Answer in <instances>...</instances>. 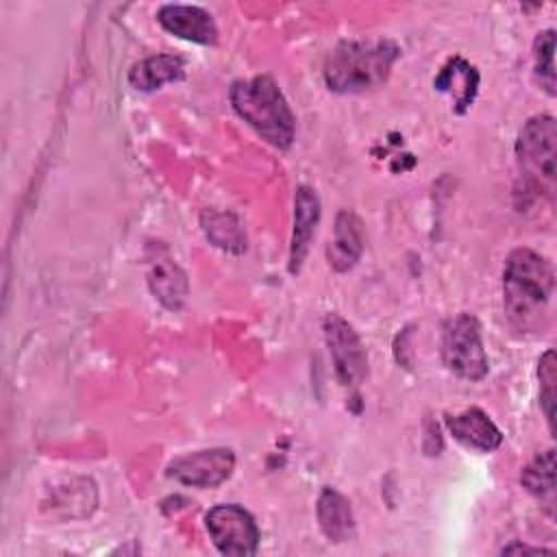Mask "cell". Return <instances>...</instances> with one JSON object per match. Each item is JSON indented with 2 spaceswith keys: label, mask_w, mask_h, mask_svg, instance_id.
Returning <instances> with one entry per match:
<instances>
[{
  "label": "cell",
  "mask_w": 557,
  "mask_h": 557,
  "mask_svg": "<svg viewBox=\"0 0 557 557\" xmlns=\"http://www.w3.org/2000/svg\"><path fill=\"white\" fill-rule=\"evenodd\" d=\"M555 289V270L546 257L531 248L509 252L503 270V300L509 320L520 331L537 329Z\"/></svg>",
  "instance_id": "1"
},
{
  "label": "cell",
  "mask_w": 557,
  "mask_h": 557,
  "mask_svg": "<svg viewBox=\"0 0 557 557\" xmlns=\"http://www.w3.org/2000/svg\"><path fill=\"white\" fill-rule=\"evenodd\" d=\"M400 50L389 39H344L324 61V83L337 94H357L387 81Z\"/></svg>",
  "instance_id": "2"
},
{
  "label": "cell",
  "mask_w": 557,
  "mask_h": 557,
  "mask_svg": "<svg viewBox=\"0 0 557 557\" xmlns=\"http://www.w3.org/2000/svg\"><path fill=\"white\" fill-rule=\"evenodd\" d=\"M228 98L235 113L270 146L281 150L292 146L296 120L272 76L261 74L246 81H235L228 89Z\"/></svg>",
  "instance_id": "3"
},
{
  "label": "cell",
  "mask_w": 557,
  "mask_h": 557,
  "mask_svg": "<svg viewBox=\"0 0 557 557\" xmlns=\"http://www.w3.org/2000/svg\"><path fill=\"white\" fill-rule=\"evenodd\" d=\"M555 157H557L555 117L546 113L529 117L516 139V159L527 185L533 191L553 196Z\"/></svg>",
  "instance_id": "4"
},
{
  "label": "cell",
  "mask_w": 557,
  "mask_h": 557,
  "mask_svg": "<svg viewBox=\"0 0 557 557\" xmlns=\"http://www.w3.org/2000/svg\"><path fill=\"white\" fill-rule=\"evenodd\" d=\"M442 361L461 379L481 381L490 366L481 339V326L474 315L457 313L442 333Z\"/></svg>",
  "instance_id": "5"
},
{
  "label": "cell",
  "mask_w": 557,
  "mask_h": 557,
  "mask_svg": "<svg viewBox=\"0 0 557 557\" xmlns=\"http://www.w3.org/2000/svg\"><path fill=\"white\" fill-rule=\"evenodd\" d=\"M205 524L211 542L222 555H252L259 546V529L252 516L239 505H215L207 511Z\"/></svg>",
  "instance_id": "6"
},
{
  "label": "cell",
  "mask_w": 557,
  "mask_h": 557,
  "mask_svg": "<svg viewBox=\"0 0 557 557\" xmlns=\"http://www.w3.org/2000/svg\"><path fill=\"white\" fill-rule=\"evenodd\" d=\"M335 376L342 385H359L368 374V355L355 329L337 313H329L322 322Z\"/></svg>",
  "instance_id": "7"
},
{
  "label": "cell",
  "mask_w": 557,
  "mask_h": 557,
  "mask_svg": "<svg viewBox=\"0 0 557 557\" xmlns=\"http://www.w3.org/2000/svg\"><path fill=\"white\" fill-rule=\"evenodd\" d=\"M235 468V455L228 448H205L174 459L168 466V476L191 487H218Z\"/></svg>",
  "instance_id": "8"
},
{
  "label": "cell",
  "mask_w": 557,
  "mask_h": 557,
  "mask_svg": "<svg viewBox=\"0 0 557 557\" xmlns=\"http://www.w3.org/2000/svg\"><path fill=\"white\" fill-rule=\"evenodd\" d=\"M157 22L174 37L211 46L218 41V26L211 13L196 4H163L157 11Z\"/></svg>",
  "instance_id": "9"
},
{
  "label": "cell",
  "mask_w": 557,
  "mask_h": 557,
  "mask_svg": "<svg viewBox=\"0 0 557 557\" xmlns=\"http://www.w3.org/2000/svg\"><path fill=\"white\" fill-rule=\"evenodd\" d=\"M320 222V198L318 194L300 185L294 196V228H292V244H289V272L298 274L305 257L309 252L311 239L315 235V226Z\"/></svg>",
  "instance_id": "10"
},
{
  "label": "cell",
  "mask_w": 557,
  "mask_h": 557,
  "mask_svg": "<svg viewBox=\"0 0 557 557\" xmlns=\"http://www.w3.org/2000/svg\"><path fill=\"white\" fill-rule=\"evenodd\" d=\"M446 426L448 433L463 444L466 448L481 450V453H492L500 446L503 433L498 426L490 420V416L476 407H470L461 413L446 416Z\"/></svg>",
  "instance_id": "11"
},
{
  "label": "cell",
  "mask_w": 557,
  "mask_h": 557,
  "mask_svg": "<svg viewBox=\"0 0 557 557\" xmlns=\"http://www.w3.org/2000/svg\"><path fill=\"white\" fill-rule=\"evenodd\" d=\"M479 72L461 57L448 59V63L433 78V87L453 98L455 113H466L479 91Z\"/></svg>",
  "instance_id": "12"
},
{
  "label": "cell",
  "mask_w": 557,
  "mask_h": 557,
  "mask_svg": "<svg viewBox=\"0 0 557 557\" xmlns=\"http://www.w3.org/2000/svg\"><path fill=\"white\" fill-rule=\"evenodd\" d=\"M363 250L361 222L352 211H339L335 218L333 239L326 248V259L335 272H348L357 265Z\"/></svg>",
  "instance_id": "13"
},
{
  "label": "cell",
  "mask_w": 557,
  "mask_h": 557,
  "mask_svg": "<svg viewBox=\"0 0 557 557\" xmlns=\"http://www.w3.org/2000/svg\"><path fill=\"white\" fill-rule=\"evenodd\" d=\"M185 74V61L176 54H152L137 61L128 70V83L137 91H154L168 83L181 81Z\"/></svg>",
  "instance_id": "14"
},
{
  "label": "cell",
  "mask_w": 557,
  "mask_h": 557,
  "mask_svg": "<svg viewBox=\"0 0 557 557\" xmlns=\"http://www.w3.org/2000/svg\"><path fill=\"white\" fill-rule=\"evenodd\" d=\"M318 522L331 542H346L355 533V518L350 503L333 487H324L318 496Z\"/></svg>",
  "instance_id": "15"
},
{
  "label": "cell",
  "mask_w": 557,
  "mask_h": 557,
  "mask_svg": "<svg viewBox=\"0 0 557 557\" xmlns=\"http://www.w3.org/2000/svg\"><path fill=\"white\" fill-rule=\"evenodd\" d=\"M148 285L154 298L168 309H181L187 298V278L170 259H157L150 265Z\"/></svg>",
  "instance_id": "16"
},
{
  "label": "cell",
  "mask_w": 557,
  "mask_h": 557,
  "mask_svg": "<svg viewBox=\"0 0 557 557\" xmlns=\"http://www.w3.org/2000/svg\"><path fill=\"white\" fill-rule=\"evenodd\" d=\"M520 481L527 487V492L533 494L553 513V505H555V455H553V450L537 455L522 470Z\"/></svg>",
  "instance_id": "17"
},
{
  "label": "cell",
  "mask_w": 557,
  "mask_h": 557,
  "mask_svg": "<svg viewBox=\"0 0 557 557\" xmlns=\"http://www.w3.org/2000/svg\"><path fill=\"white\" fill-rule=\"evenodd\" d=\"M205 231L211 242L224 250L231 252H242L246 250V237L242 235L239 224L235 222L233 215L224 213H205Z\"/></svg>",
  "instance_id": "18"
},
{
  "label": "cell",
  "mask_w": 557,
  "mask_h": 557,
  "mask_svg": "<svg viewBox=\"0 0 557 557\" xmlns=\"http://www.w3.org/2000/svg\"><path fill=\"white\" fill-rule=\"evenodd\" d=\"M553 52H555V30L546 28V30L537 33V37L533 41V70H535L537 83L550 96L555 94V61H553Z\"/></svg>",
  "instance_id": "19"
},
{
  "label": "cell",
  "mask_w": 557,
  "mask_h": 557,
  "mask_svg": "<svg viewBox=\"0 0 557 557\" xmlns=\"http://www.w3.org/2000/svg\"><path fill=\"white\" fill-rule=\"evenodd\" d=\"M537 379H540V403L544 416L548 420V429L553 431V407H555V352L546 350L537 361Z\"/></svg>",
  "instance_id": "20"
},
{
  "label": "cell",
  "mask_w": 557,
  "mask_h": 557,
  "mask_svg": "<svg viewBox=\"0 0 557 557\" xmlns=\"http://www.w3.org/2000/svg\"><path fill=\"white\" fill-rule=\"evenodd\" d=\"M503 553H550L546 548H531V546H524V544H511V546H505Z\"/></svg>",
  "instance_id": "21"
}]
</instances>
